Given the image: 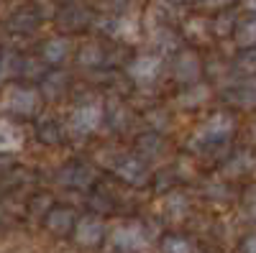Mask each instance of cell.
Returning <instances> with one entry per match:
<instances>
[{"label": "cell", "instance_id": "cell-17", "mask_svg": "<svg viewBox=\"0 0 256 253\" xmlns=\"http://www.w3.org/2000/svg\"><path fill=\"white\" fill-rule=\"evenodd\" d=\"M38 20H41V15L34 8H26V10H18L10 18V28H16V31H34L38 26Z\"/></svg>", "mask_w": 256, "mask_h": 253}, {"label": "cell", "instance_id": "cell-6", "mask_svg": "<svg viewBox=\"0 0 256 253\" xmlns=\"http://www.w3.org/2000/svg\"><path fill=\"white\" fill-rule=\"evenodd\" d=\"M56 23L62 28H67V31H80L84 26H90L92 23V13L80 5V3H70L67 8H62L59 15H56Z\"/></svg>", "mask_w": 256, "mask_h": 253}, {"label": "cell", "instance_id": "cell-19", "mask_svg": "<svg viewBox=\"0 0 256 253\" xmlns=\"http://www.w3.org/2000/svg\"><path fill=\"white\" fill-rule=\"evenodd\" d=\"M236 23H238V18L233 15V13H218L216 18L210 20V33H216V36H228V33H233Z\"/></svg>", "mask_w": 256, "mask_h": 253}, {"label": "cell", "instance_id": "cell-27", "mask_svg": "<svg viewBox=\"0 0 256 253\" xmlns=\"http://www.w3.org/2000/svg\"><path fill=\"white\" fill-rule=\"evenodd\" d=\"M244 253H256V236H248L244 243Z\"/></svg>", "mask_w": 256, "mask_h": 253}, {"label": "cell", "instance_id": "cell-11", "mask_svg": "<svg viewBox=\"0 0 256 253\" xmlns=\"http://www.w3.org/2000/svg\"><path fill=\"white\" fill-rule=\"evenodd\" d=\"M24 146V133L18 125L0 120V151H18Z\"/></svg>", "mask_w": 256, "mask_h": 253}, {"label": "cell", "instance_id": "cell-2", "mask_svg": "<svg viewBox=\"0 0 256 253\" xmlns=\"http://www.w3.org/2000/svg\"><path fill=\"white\" fill-rule=\"evenodd\" d=\"M98 28L105 31L110 38H120V41H131L138 33L136 15H102L98 20Z\"/></svg>", "mask_w": 256, "mask_h": 253}, {"label": "cell", "instance_id": "cell-22", "mask_svg": "<svg viewBox=\"0 0 256 253\" xmlns=\"http://www.w3.org/2000/svg\"><path fill=\"white\" fill-rule=\"evenodd\" d=\"M184 33L192 38V36H200V38H205L208 33H210V20H205V18H190V20H184Z\"/></svg>", "mask_w": 256, "mask_h": 253}, {"label": "cell", "instance_id": "cell-15", "mask_svg": "<svg viewBox=\"0 0 256 253\" xmlns=\"http://www.w3.org/2000/svg\"><path fill=\"white\" fill-rule=\"evenodd\" d=\"M230 131H233V120H230V115H226V113L212 115V118L208 120V125H205V133H208L210 138H223V136H228Z\"/></svg>", "mask_w": 256, "mask_h": 253}, {"label": "cell", "instance_id": "cell-25", "mask_svg": "<svg viewBox=\"0 0 256 253\" xmlns=\"http://www.w3.org/2000/svg\"><path fill=\"white\" fill-rule=\"evenodd\" d=\"M164 253H192V248H190V243L184 238L172 236V238L164 241Z\"/></svg>", "mask_w": 256, "mask_h": 253}, {"label": "cell", "instance_id": "cell-21", "mask_svg": "<svg viewBox=\"0 0 256 253\" xmlns=\"http://www.w3.org/2000/svg\"><path fill=\"white\" fill-rule=\"evenodd\" d=\"M236 69L244 72L246 77H254L256 74V49H244L236 56Z\"/></svg>", "mask_w": 256, "mask_h": 253}, {"label": "cell", "instance_id": "cell-12", "mask_svg": "<svg viewBox=\"0 0 256 253\" xmlns=\"http://www.w3.org/2000/svg\"><path fill=\"white\" fill-rule=\"evenodd\" d=\"M152 44L156 46L159 54L174 51V49H177V33L169 28V26L159 23V26H154V31H152Z\"/></svg>", "mask_w": 256, "mask_h": 253}, {"label": "cell", "instance_id": "cell-4", "mask_svg": "<svg viewBox=\"0 0 256 253\" xmlns=\"http://www.w3.org/2000/svg\"><path fill=\"white\" fill-rule=\"evenodd\" d=\"M200 72H202V61H200V56L195 51L184 49V51L177 54V59H174V79L177 82L195 84L198 77H200Z\"/></svg>", "mask_w": 256, "mask_h": 253}, {"label": "cell", "instance_id": "cell-5", "mask_svg": "<svg viewBox=\"0 0 256 253\" xmlns=\"http://www.w3.org/2000/svg\"><path fill=\"white\" fill-rule=\"evenodd\" d=\"M102 120V108L98 102H88V105H80V108L72 113V131L77 133H92Z\"/></svg>", "mask_w": 256, "mask_h": 253}, {"label": "cell", "instance_id": "cell-13", "mask_svg": "<svg viewBox=\"0 0 256 253\" xmlns=\"http://www.w3.org/2000/svg\"><path fill=\"white\" fill-rule=\"evenodd\" d=\"M77 61L82 67H100L105 61V51L100 44H95V41H90V44H84L80 51H77Z\"/></svg>", "mask_w": 256, "mask_h": 253}, {"label": "cell", "instance_id": "cell-18", "mask_svg": "<svg viewBox=\"0 0 256 253\" xmlns=\"http://www.w3.org/2000/svg\"><path fill=\"white\" fill-rule=\"evenodd\" d=\"M141 0H100V5L108 10V15H134Z\"/></svg>", "mask_w": 256, "mask_h": 253}, {"label": "cell", "instance_id": "cell-7", "mask_svg": "<svg viewBox=\"0 0 256 253\" xmlns=\"http://www.w3.org/2000/svg\"><path fill=\"white\" fill-rule=\"evenodd\" d=\"M113 246L123 251H146V236L141 233L138 225H126L113 233Z\"/></svg>", "mask_w": 256, "mask_h": 253}, {"label": "cell", "instance_id": "cell-3", "mask_svg": "<svg viewBox=\"0 0 256 253\" xmlns=\"http://www.w3.org/2000/svg\"><path fill=\"white\" fill-rule=\"evenodd\" d=\"M162 72V56L159 54H141L128 64V74L138 84H152Z\"/></svg>", "mask_w": 256, "mask_h": 253}, {"label": "cell", "instance_id": "cell-16", "mask_svg": "<svg viewBox=\"0 0 256 253\" xmlns=\"http://www.w3.org/2000/svg\"><path fill=\"white\" fill-rule=\"evenodd\" d=\"M46 225L54 233H67L70 228H74V215L72 210H54V213L46 218Z\"/></svg>", "mask_w": 256, "mask_h": 253}, {"label": "cell", "instance_id": "cell-24", "mask_svg": "<svg viewBox=\"0 0 256 253\" xmlns=\"http://www.w3.org/2000/svg\"><path fill=\"white\" fill-rule=\"evenodd\" d=\"M64 82H67V74H62V72L49 74L46 82H44V92H46V95H59V92L64 90Z\"/></svg>", "mask_w": 256, "mask_h": 253}, {"label": "cell", "instance_id": "cell-29", "mask_svg": "<svg viewBox=\"0 0 256 253\" xmlns=\"http://www.w3.org/2000/svg\"><path fill=\"white\" fill-rule=\"evenodd\" d=\"M254 197H256V192H254ZM248 213L256 218V200H248Z\"/></svg>", "mask_w": 256, "mask_h": 253}, {"label": "cell", "instance_id": "cell-8", "mask_svg": "<svg viewBox=\"0 0 256 253\" xmlns=\"http://www.w3.org/2000/svg\"><path fill=\"white\" fill-rule=\"evenodd\" d=\"M70 54H72V41L67 36H52L41 49V56H44L46 64H62V61H67Z\"/></svg>", "mask_w": 256, "mask_h": 253}, {"label": "cell", "instance_id": "cell-9", "mask_svg": "<svg viewBox=\"0 0 256 253\" xmlns=\"http://www.w3.org/2000/svg\"><path fill=\"white\" fill-rule=\"evenodd\" d=\"M74 238L80 246H95L102 238V220L98 218H82L74 228Z\"/></svg>", "mask_w": 256, "mask_h": 253}, {"label": "cell", "instance_id": "cell-10", "mask_svg": "<svg viewBox=\"0 0 256 253\" xmlns=\"http://www.w3.org/2000/svg\"><path fill=\"white\" fill-rule=\"evenodd\" d=\"M233 38L241 49H256V18L254 15L241 18L233 28Z\"/></svg>", "mask_w": 256, "mask_h": 253}, {"label": "cell", "instance_id": "cell-23", "mask_svg": "<svg viewBox=\"0 0 256 253\" xmlns=\"http://www.w3.org/2000/svg\"><path fill=\"white\" fill-rule=\"evenodd\" d=\"M233 97H236L241 105H246V108H248V105H254V102H256V79H254V82L241 84V87L236 90V95H233Z\"/></svg>", "mask_w": 256, "mask_h": 253}, {"label": "cell", "instance_id": "cell-14", "mask_svg": "<svg viewBox=\"0 0 256 253\" xmlns=\"http://www.w3.org/2000/svg\"><path fill=\"white\" fill-rule=\"evenodd\" d=\"M208 97H210L208 84H200V82H195V84H187V90L180 95V102L184 105V108H195V105L205 102Z\"/></svg>", "mask_w": 256, "mask_h": 253}, {"label": "cell", "instance_id": "cell-28", "mask_svg": "<svg viewBox=\"0 0 256 253\" xmlns=\"http://www.w3.org/2000/svg\"><path fill=\"white\" fill-rule=\"evenodd\" d=\"M244 8H246V13H248V15H254V18H256V0H244Z\"/></svg>", "mask_w": 256, "mask_h": 253}, {"label": "cell", "instance_id": "cell-20", "mask_svg": "<svg viewBox=\"0 0 256 253\" xmlns=\"http://www.w3.org/2000/svg\"><path fill=\"white\" fill-rule=\"evenodd\" d=\"M118 174H120L123 179H128V182H144V179H146V169H144L141 161L128 159V161H123V164L118 166Z\"/></svg>", "mask_w": 256, "mask_h": 253}, {"label": "cell", "instance_id": "cell-26", "mask_svg": "<svg viewBox=\"0 0 256 253\" xmlns=\"http://www.w3.org/2000/svg\"><path fill=\"white\" fill-rule=\"evenodd\" d=\"M230 3H236V0H200V5L208 8V10H223V8H228Z\"/></svg>", "mask_w": 256, "mask_h": 253}, {"label": "cell", "instance_id": "cell-1", "mask_svg": "<svg viewBox=\"0 0 256 253\" xmlns=\"http://www.w3.org/2000/svg\"><path fill=\"white\" fill-rule=\"evenodd\" d=\"M38 102H41L38 92L34 87H20V84L8 87L3 95V105L16 115H34L38 110Z\"/></svg>", "mask_w": 256, "mask_h": 253}, {"label": "cell", "instance_id": "cell-30", "mask_svg": "<svg viewBox=\"0 0 256 253\" xmlns=\"http://www.w3.org/2000/svg\"><path fill=\"white\" fill-rule=\"evenodd\" d=\"M169 3H187V0H169Z\"/></svg>", "mask_w": 256, "mask_h": 253}]
</instances>
